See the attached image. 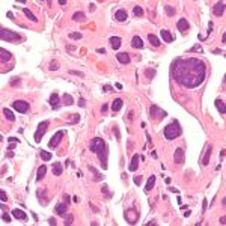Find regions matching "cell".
Wrapping results in <instances>:
<instances>
[{
  "label": "cell",
  "mask_w": 226,
  "mask_h": 226,
  "mask_svg": "<svg viewBox=\"0 0 226 226\" xmlns=\"http://www.w3.org/2000/svg\"><path fill=\"white\" fill-rule=\"evenodd\" d=\"M131 45H133L134 48H143V41L140 39V36H133Z\"/></svg>",
  "instance_id": "484cf974"
},
{
  "label": "cell",
  "mask_w": 226,
  "mask_h": 226,
  "mask_svg": "<svg viewBox=\"0 0 226 226\" xmlns=\"http://www.w3.org/2000/svg\"><path fill=\"white\" fill-rule=\"evenodd\" d=\"M166 12H167L169 15H173V14H175V11H173L170 6H166Z\"/></svg>",
  "instance_id": "ee69618b"
},
{
  "label": "cell",
  "mask_w": 226,
  "mask_h": 226,
  "mask_svg": "<svg viewBox=\"0 0 226 226\" xmlns=\"http://www.w3.org/2000/svg\"><path fill=\"white\" fill-rule=\"evenodd\" d=\"M12 107L17 110L18 113H26L27 110H29V104H27V101H14L12 103Z\"/></svg>",
  "instance_id": "ba28073f"
},
{
  "label": "cell",
  "mask_w": 226,
  "mask_h": 226,
  "mask_svg": "<svg viewBox=\"0 0 226 226\" xmlns=\"http://www.w3.org/2000/svg\"><path fill=\"white\" fill-rule=\"evenodd\" d=\"M63 198H65V201H67V202H70V196H68V195H63Z\"/></svg>",
  "instance_id": "680465c9"
},
{
  "label": "cell",
  "mask_w": 226,
  "mask_h": 226,
  "mask_svg": "<svg viewBox=\"0 0 226 226\" xmlns=\"http://www.w3.org/2000/svg\"><path fill=\"white\" fill-rule=\"evenodd\" d=\"M214 104H216L217 110L222 113V115H225V112H226V109H225V101H223V100H220V98H217V100L214 101Z\"/></svg>",
  "instance_id": "cb8c5ba5"
},
{
  "label": "cell",
  "mask_w": 226,
  "mask_h": 226,
  "mask_svg": "<svg viewBox=\"0 0 226 226\" xmlns=\"http://www.w3.org/2000/svg\"><path fill=\"white\" fill-rule=\"evenodd\" d=\"M176 27H178L180 32H183V33H184V32L190 27V24H188V21H185V18H181V20L178 21V24H176Z\"/></svg>",
  "instance_id": "2e32d148"
},
{
  "label": "cell",
  "mask_w": 226,
  "mask_h": 226,
  "mask_svg": "<svg viewBox=\"0 0 226 226\" xmlns=\"http://www.w3.org/2000/svg\"><path fill=\"white\" fill-rule=\"evenodd\" d=\"M70 74H72V75H78V77H85V74H83L82 71H70Z\"/></svg>",
  "instance_id": "b9f144b4"
},
{
  "label": "cell",
  "mask_w": 226,
  "mask_h": 226,
  "mask_svg": "<svg viewBox=\"0 0 226 226\" xmlns=\"http://www.w3.org/2000/svg\"><path fill=\"white\" fill-rule=\"evenodd\" d=\"M48 68H50L51 71H53V70H57V68H59V65H57V62H51V63H50V67H48Z\"/></svg>",
  "instance_id": "7bdbcfd3"
},
{
  "label": "cell",
  "mask_w": 226,
  "mask_h": 226,
  "mask_svg": "<svg viewBox=\"0 0 226 226\" xmlns=\"http://www.w3.org/2000/svg\"><path fill=\"white\" fill-rule=\"evenodd\" d=\"M62 100H63V103H65L67 106H72L74 104V98H72L70 93H65V95L62 96Z\"/></svg>",
  "instance_id": "f546056e"
},
{
  "label": "cell",
  "mask_w": 226,
  "mask_h": 226,
  "mask_svg": "<svg viewBox=\"0 0 226 226\" xmlns=\"http://www.w3.org/2000/svg\"><path fill=\"white\" fill-rule=\"evenodd\" d=\"M172 74L181 86L198 88L206 77V67L198 57H180L172 63Z\"/></svg>",
  "instance_id": "6da1fadb"
},
{
  "label": "cell",
  "mask_w": 226,
  "mask_h": 226,
  "mask_svg": "<svg viewBox=\"0 0 226 226\" xmlns=\"http://www.w3.org/2000/svg\"><path fill=\"white\" fill-rule=\"evenodd\" d=\"M125 219L128 220V223L134 225V223L137 222V219H139V214L134 211L133 208H130V209H127V211H125Z\"/></svg>",
  "instance_id": "9c48e42d"
},
{
  "label": "cell",
  "mask_w": 226,
  "mask_h": 226,
  "mask_svg": "<svg viewBox=\"0 0 226 226\" xmlns=\"http://www.w3.org/2000/svg\"><path fill=\"white\" fill-rule=\"evenodd\" d=\"M0 38H2V41H6V42H15V41H18L21 39V36L18 33H15V32H11L5 27L0 29Z\"/></svg>",
  "instance_id": "277c9868"
},
{
  "label": "cell",
  "mask_w": 226,
  "mask_h": 226,
  "mask_svg": "<svg viewBox=\"0 0 226 226\" xmlns=\"http://www.w3.org/2000/svg\"><path fill=\"white\" fill-rule=\"evenodd\" d=\"M127 11L125 9H118L116 12H115V18H116V21H119V23H124L125 20H127Z\"/></svg>",
  "instance_id": "8fae6325"
},
{
  "label": "cell",
  "mask_w": 226,
  "mask_h": 226,
  "mask_svg": "<svg viewBox=\"0 0 226 226\" xmlns=\"http://www.w3.org/2000/svg\"><path fill=\"white\" fill-rule=\"evenodd\" d=\"M149 116L152 118V119H163L164 116H166V112L164 110H161V109H158L157 106H151L149 107Z\"/></svg>",
  "instance_id": "8992f818"
},
{
  "label": "cell",
  "mask_w": 226,
  "mask_h": 226,
  "mask_svg": "<svg viewBox=\"0 0 226 226\" xmlns=\"http://www.w3.org/2000/svg\"><path fill=\"white\" fill-rule=\"evenodd\" d=\"M206 199H204V202H202V208H204V211H205V209H206Z\"/></svg>",
  "instance_id": "f907efd6"
},
{
  "label": "cell",
  "mask_w": 226,
  "mask_h": 226,
  "mask_svg": "<svg viewBox=\"0 0 226 226\" xmlns=\"http://www.w3.org/2000/svg\"><path fill=\"white\" fill-rule=\"evenodd\" d=\"M62 172H63L62 163H59V161H56V163H53V173H54L56 176H59V175H62Z\"/></svg>",
  "instance_id": "d4e9b609"
},
{
  "label": "cell",
  "mask_w": 226,
  "mask_h": 226,
  "mask_svg": "<svg viewBox=\"0 0 226 226\" xmlns=\"http://www.w3.org/2000/svg\"><path fill=\"white\" fill-rule=\"evenodd\" d=\"M121 44H122V39H121L119 36H112V38H110V45H112L113 50H119Z\"/></svg>",
  "instance_id": "4fadbf2b"
},
{
  "label": "cell",
  "mask_w": 226,
  "mask_h": 226,
  "mask_svg": "<svg viewBox=\"0 0 226 226\" xmlns=\"http://www.w3.org/2000/svg\"><path fill=\"white\" fill-rule=\"evenodd\" d=\"M23 12H24V15H26V18H29L30 21H33V23H36V21H38V18H36L35 15L32 14V11H29L27 8H24V9H23Z\"/></svg>",
  "instance_id": "83f0119b"
},
{
  "label": "cell",
  "mask_w": 226,
  "mask_h": 226,
  "mask_svg": "<svg viewBox=\"0 0 226 226\" xmlns=\"http://www.w3.org/2000/svg\"><path fill=\"white\" fill-rule=\"evenodd\" d=\"M209 155H211V146H206L205 148V154L202 157V164L204 166H208V163H209Z\"/></svg>",
  "instance_id": "d6986e66"
},
{
  "label": "cell",
  "mask_w": 226,
  "mask_h": 226,
  "mask_svg": "<svg viewBox=\"0 0 226 226\" xmlns=\"http://www.w3.org/2000/svg\"><path fill=\"white\" fill-rule=\"evenodd\" d=\"M154 184H155V176L152 175V176H149V180H148V183H146V187H145V190H146V191L152 190V188H154Z\"/></svg>",
  "instance_id": "4dcf8cb0"
},
{
  "label": "cell",
  "mask_w": 226,
  "mask_h": 226,
  "mask_svg": "<svg viewBox=\"0 0 226 226\" xmlns=\"http://www.w3.org/2000/svg\"><path fill=\"white\" fill-rule=\"evenodd\" d=\"M122 104H124V101H122L121 98H116L115 101L112 103V110H113V112H119L121 107H122Z\"/></svg>",
  "instance_id": "603a6c76"
},
{
  "label": "cell",
  "mask_w": 226,
  "mask_h": 226,
  "mask_svg": "<svg viewBox=\"0 0 226 226\" xmlns=\"http://www.w3.org/2000/svg\"><path fill=\"white\" fill-rule=\"evenodd\" d=\"M184 149L183 148H176L175 154H173V160H175V163L176 164H183L184 163Z\"/></svg>",
  "instance_id": "30bf717a"
},
{
  "label": "cell",
  "mask_w": 226,
  "mask_h": 226,
  "mask_svg": "<svg viewBox=\"0 0 226 226\" xmlns=\"http://www.w3.org/2000/svg\"><path fill=\"white\" fill-rule=\"evenodd\" d=\"M78 104H80V106H82V107H83V106H85V100L82 98V100H80V101H78Z\"/></svg>",
  "instance_id": "6f0895ef"
},
{
  "label": "cell",
  "mask_w": 226,
  "mask_h": 226,
  "mask_svg": "<svg viewBox=\"0 0 226 226\" xmlns=\"http://www.w3.org/2000/svg\"><path fill=\"white\" fill-rule=\"evenodd\" d=\"M191 51H199V53H202V47L201 45H195V47H191L190 50H188V53H191Z\"/></svg>",
  "instance_id": "8d00e7d4"
},
{
  "label": "cell",
  "mask_w": 226,
  "mask_h": 226,
  "mask_svg": "<svg viewBox=\"0 0 226 226\" xmlns=\"http://www.w3.org/2000/svg\"><path fill=\"white\" fill-rule=\"evenodd\" d=\"M2 220H3L5 223H9V222H11V217H9L6 213H3V214H2Z\"/></svg>",
  "instance_id": "ab89813d"
},
{
  "label": "cell",
  "mask_w": 226,
  "mask_h": 226,
  "mask_svg": "<svg viewBox=\"0 0 226 226\" xmlns=\"http://www.w3.org/2000/svg\"><path fill=\"white\" fill-rule=\"evenodd\" d=\"M62 139H63V131H57L54 136H53V139L48 142V148H57L59 146V143L62 142Z\"/></svg>",
  "instance_id": "52a82bcc"
},
{
  "label": "cell",
  "mask_w": 226,
  "mask_h": 226,
  "mask_svg": "<svg viewBox=\"0 0 226 226\" xmlns=\"http://www.w3.org/2000/svg\"><path fill=\"white\" fill-rule=\"evenodd\" d=\"M116 59L122 63V65H127V63H130V56H128V53H118V54H116Z\"/></svg>",
  "instance_id": "9a60e30c"
},
{
  "label": "cell",
  "mask_w": 226,
  "mask_h": 226,
  "mask_svg": "<svg viewBox=\"0 0 226 226\" xmlns=\"http://www.w3.org/2000/svg\"><path fill=\"white\" fill-rule=\"evenodd\" d=\"M70 38L71 39H82V33H78V32H72V33H70Z\"/></svg>",
  "instance_id": "d590c367"
},
{
  "label": "cell",
  "mask_w": 226,
  "mask_h": 226,
  "mask_svg": "<svg viewBox=\"0 0 226 226\" xmlns=\"http://www.w3.org/2000/svg\"><path fill=\"white\" fill-rule=\"evenodd\" d=\"M104 91H106V92H109V91H112V88L107 85V86H104Z\"/></svg>",
  "instance_id": "9f6ffc18"
},
{
  "label": "cell",
  "mask_w": 226,
  "mask_h": 226,
  "mask_svg": "<svg viewBox=\"0 0 226 226\" xmlns=\"http://www.w3.org/2000/svg\"><path fill=\"white\" fill-rule=\"evenodd\" d=\"M45 172H47V167L42 164L39 169H38V173H36V181H41L44 176H45Z\"/></svg>",
  "instance_id": "f1b7e54d"
},
{
  "label": "cell",
  "mask_w": 226,
  "mask_h": 226,
  "mask_svg": "<svg viewBox=\"0 0 226 226\" xmlns=\"http://www.w3.org/2000/svg\"><path fill=\"white\" fill-rule=\"evenodd\" d=\"M12 216L15 219H20V220H26L27 219V214L24 211H21V209H12Z\"/></svg>",
  "instance_id": "ffe728a7"
},
{
  "label": "cell",
  "mask_w": 226,
  "mask_h": 226,
  "mask_svg": "<svg viewBox=\"0 0 226 226\" xmlns=\"http://www.w3.org/2000/svg\"><path fill=\"white\" fill-rule=\"evenodd\" d=\"M133 12H134L136 17H142V15H143V9H142L140 6H134V8H133Z\"/></svg>",
  "instance_id": "e575fe53"
},
{
  "label": "cell",
  "mask_w": 226,
  "mask_h": 226,
  "mask_svg": "<svg viewBox=\"0 0 226 226\" xmlns=\"http://www.w3.org/2000/svg\"><path fill=\"white\" fill-rule=\"evenodd\" d=\"M181 133H183V131H181V127H180L178 121H173L172 124L166 125V127H164V131H163V134H164V137H166L167 140H173V139H176V137H180Z\"/></svg>",
  "instance_id": "3957f363"
},
{
  "label": "cell",
  "mask_w": 226,
  "mask_h": 226,
  "mask_svg": "<svg viewBox=\"0 0 226 226\" xmlns=\"http://www.w3.org/2000/svg\"><path fill=\"white\" fill-rule=\"evenodd\" d=\"M0 196H2V198H0V199H2V202H5L8 198H6V195H5V191H0Z\"/></svg>",
  "instance_id": "f6af8a7d"
},
{
  "label": "cell",
  "mask_w": 226,
  "mask_h": 226,
  "mask_svg": "<svg viewBox=\"0 0 226 226\" xmlns=\"http://www.w3.org/2000/svg\"><path fill=\"white\" fill-rule=\"evenodd\" d=\"M3 115L6 116V119H9V121H15V115L9 110V109H3Z\"/></svg>",
  "instance_id": "d6a6232c"
},
{
  "label": "cell",
  "mask_w": 226,
  "mask_h": 226,
  "mask_svg": "<svg viewBox=\"0 0 226 226\" xmlns=\"http://www.w3.org/2000/svg\"><path fill=\"white\" fill-rule=\"evenodd\" d=\"M101 190H103V193H106V195H107V198H112V193L109 191V188H107V185H106V184L103 185V188H101Z\"/></svg>",
  "instance_id": "f35d334b"
},
{
  "label": "cell",
  "mask_w": 226,
  "mask_h": 226,
  "mask_svg": "<svg viewBox=\"0 0 226 226\" xmlns=\"http://www.w3.org/2000/svg\"><path fill=\"white\" fill-rule=\"evenodd\" d=\"M115 133H116V139L121 140V133H119V130H118V127H115Z\"/></svg>",
  "instance_id": "bcb514c9"
},
{
  "label": "cell",
  "mask_w": 226,
  "mask_h": 226,
  "mask_svg": "<svg viewBox=\"0 0 226 226\" xmlns=\"http://www.w3.org/2000/svg\"><path fill=\"white\" fill-rule=\"evenodd\" d=\"M48 225H53V226H54V225H56V220H54V219H48Z\"/></svg>",
  "instance_id": "681fc988"
},
{
  "label": "cell",
  "mask_w": 226,
  "mask_h": 226,
  "mask_svg": "<svg viewBox=\"0 0 226 226\" xmlns=\"http://www.w3.org/2000/svg\"><path fill=\"white\" fill-rule=\"evenodd\" d=\"M213 12L216 15H219V17H222L223 12H225V2H217L214 5V8H213Z\"/></svg>",
  "instance_id": "7c38bea8"
},
{
  "label": "cell",
  "mask_w": 226,
  "mask_h": 226,
  "mask_svg": "<svg viewBox=\"0 0 226 226\" xmlns=\"http://www.w3.org/2000/svg\"><path fill=\"white\" fill-rule=\"evenodd\" d=\"M225 220H226V217H225V216H222V217H220V220H219V223H220V225H225V223H226Z\"/></svg>",
  "instance_id": "c3c4849f"
},
{
  "label": "cell",
  "mask_w": 226,
  "mask_h": 226,
  "mask_svg": "<svg viewBox=\"0 0 226 226\" xmlns=\"http://www.w3.org/2000/svg\"><path fill=\"white\" fill-rule=\"evenodd\" d=\"M139 160H140V157H139L137 154H136V155H133V158H131V163H130V167H128L131 172H134V170L137 169V166H139Z\"/></svg>",
  "instance_id": "44dd1931"
},
{
  "label": "cell",
  "mask_w": 226,
  "mask_h": 226,
  "mask_svg": "<svg viewBox=\"0 0 226 226\" xmlns=\"http://www.w3.org/2000/svg\"><path fill=\"white\" fill-rule=\"evenodd\" d=\"M115 86H116V89H119V91H121V89H122V85H121V83H116V85H115Z\"/></svg>",
  "instance_id": "11a10c76"
},
{
  "label": "cell",
  "mask_w": 226,
  "mask_h": 226,
  "mask_svg": "<svg viewBox=\"0 0 226 226\" xmlns=\"http://www.w3.org/2000/svg\"><path fill=\"white\" fill-rule=\"evenodd\" d=\"M89 170H92L95 173V180H100V173H98V170H96L93 166H89Z\"/></svg>",
  "instance_id": "74e56055"
},
{
  "label": "cell",
  "mask_w": 226,
  "mask_h": 226,
  "mask_svg": "<svg viewBox=\"0 0 226 226\" xmlns=\"http://www.w3.org/2000/svg\"><path fill=\"white\" fill-rule=\"evenodd\" d=\"M47 128H48V122H47V121H44V122H41V124L38 125L36 131H35V136H33L36 143H39V142H41L42 136H44V134H45V131H47Z\"/></svg>",
  "instance_id": "5b68a950"
},
{
  "label": "cell",
  "mask_w": 226,
  "mask_h": 226,
  "mask_svg": "<svg viewBox=\"0 0 226 226\" xmlns=\"http://www.w3.org/2000/svg\"><path fill=\"white\" fill-rule=\"evenodd\" d=\"M72 20H74V21H85V20H86V15H85L83 12H75V14L72 15Z\"/></svg>",
  "instance_id": "1f68e13d"
},
{
  "label": "cell",
  "mask_w": 226,
  "mask_h": 226,
  "mask_svg": "<svg viewBox=\"0 0 226 226\" xmlns=\"http://www.w3.org/2000/svg\"><path fill=\"white\" fill-rule=\"evenodd\" d=\"M161 38H163V41L164 42H172L173 41V36H172V33H170V32L169 30H161Z\"/></svg>",
  "instance_id": "7402d4cb"
},
{
  "label": "cell",
  "mask_w": 226,
  "mask_h": 226,
  "mask_svg": "<svg viewBox=\"0 0 226 226\" xmlns=\"http://www.w3.org/2000/svg\"><path fill=\"white\" fill-rule=\"evenodd\" d=\"M65 225H72V214H67V220Z\"/></svg>",
  "instance_id": "60d3db41"
},
{
  "label": "cell",
  "mask_w": 226,
  "mask_h": 226,
  "mask_svg": "<svg viewBox=\"0 0 226 226\" xmlns=\"http://www.w3.org/2000/svg\"><path fill=\"white\" fill-rule=\"evenodd\" d=\"M67 205L65 204H57L56 205V213L59 214V216H62V217H65L67 216Z\"/></svg>",
  "instance_id": "ac0fdd59"
},
{
  "label": "cell",
  "mask_w": 226,
  "mask_h": 226,
  "mask_svg": "<svg viewBox=\"0 0 226 226\" xmlns=\"http://www.w3.org/2000/svg\"><path fill=\"white\" fill-rule=\"evenodd\" d=\"M148 41H149V42H151L154 47H160V44H161V41H160V39H158L155 35H152V33H149V35H148Z\"/></svg>",
  "instance_id": "4316f807"
},
{
  "label": "cell",
  "mask_w": 226,
  "mask_h": 226,
  "mask_svg": "<svg viewBox=\"0 0 226 226\" xmlns=\"http://www.w3.org/2000/svg\"><path fill=\"white\" fill-rule=\"evenodd\" d=\"M155 74V71L152 70V71H146V75H148V78H149V75H154Z\"/></svg>",
  "instance_id": "816d5d0a"
},
{
  "label": "cell",
  "mask_w": 226,
  "mask_h": 226,
  "mask_svg": "<svg viewBox=\"0 0 226 226\" xmlns=\"http://www.w3.org/2000/svg\"><path fill=\"white\" fill-rule=\"evenodd\" d=\"M50 106H51L54 110H59L60 103H59V96H57V93H53V95L50 96Z\"/></svg>",
  "instance_id": "5bb4252c"
},
{
  "label": "cell",
  "mask_w": 226,
  "mask_h": 226,
  "mask_svg": "<svg viewBox=\"0 0 226 226\" xmlns=\"http://www.w3.org/2000/svg\"><path fill=\"white\" fill-rule=\"evenodd\" d=\"M89 149L91 152H95L98 155V160L101 163V167L103 169H107V148H106V143L101 137H93L89 143Z\"/></svg>",
  "instance_id": "7a4b0ae2"
},
{
  "label": "cell",
  "mask_w": 226,
  "mask_h": 226,
  "mask_svg": "<svg viewBox=\"0 0 226 226\" xmlns=\"http://www.w3.org/2000/svg\"><path fill=\"white\" fill-rule=\"evenodd\" d=\"M96 53H101V54H104V53H106V50H104V48H98V50H96Z\"/></svg>",
  "instance_id": "db71d44e"
},
{
  "label": "cell",
  "mask_w": 226,
  "mask_h": 226,
  "mask_svg": "<svg viewBox=\"0 0 226 226\" xmlns=\"http://www.w3.org/2000/svg\"><path fill=\"white\" fill-rule=\"evenodd\" d=\"M9 142H17V143H18L20 140H18L17 137H9Z\"/></svg>",
  "instance_id": "f5cc1de1"
},
{
  "label": "cell",
  "mask_w": 226,
  "mask_h": 226,
  "mask_svg": "<svg viewBox=\"0 0 226 226\" xmlns=\"http://www.w3.org/2000/svg\"><path fill=\"white\" fill-rule=\"evenodd\" d=\"M140 181H142V176H136V178H134V184H140Z\"/></svg>",
  "instance_id": "7dc6e473"
},
{
  "label": "cell",
  "mask_w": 226,
  "mask_h": 226,
  "mask_svg": "<svg viewBox=\"0 0 226 226\" xmlns=\"http://www.w3.org/2000/svg\"><path fill=\"white\" fill-rule=\"evenodd\" d=\"M51 157H53V155H51L50 152H47V151H42V149H41V158H42L44 161H50Z\"/></svg>",
  "instance_id": "836d02e7"
},
{
  "label": "cell",
  "mask_w": 226,
  "mask_h": 226,
  "mask_svg": "<svg viewBox=\"0 0 226 226\" xmlns=\"http://www.w3.org/2000/svg\"><path fill=\"white\" fill-rule=\"evenodd\" d=\"M214 53H216V54H222L223 51H222V50H214Z\"/></svg>",
  "instance_id": "91938a15"
},
{
  "label": "cell",
  "mask_w": 226,
  "mask_h": 226,
  "mask_svg": "<svg viewBox=\"0 0 226 226\" xmlns=\"http://www.w3.org/2000/svg\"><path fill=\"white\" fill-rule=\"evenodd\" d=\"M9 59H11V53H9L8 50H5V48H0V62L5 63V62H8Z\"/></svg>",
  "instance_id": "e0dca14e"
}]
</instances>
